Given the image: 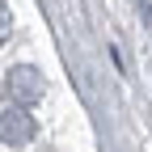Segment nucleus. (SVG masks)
I'll return each instance as SVG.
<instances>
[{"label": "nucleus", "instance_id": "nucleus-1", "mask_svg": "<svg viewBox=\"0 0 152 152\" xmlns=\"http://www.w3.org/2000/svg\"><path fill=\"white\" fill-rule=\"evenodd\" d=\"M42 93H47V80H42V72L30 68V64H17V68L4 76V97H9L17 110H30L34 102H42Z\"/></svg>", "mask_w": 152, "mask_h": 152}, {"label": "nucleus", "instance_id": "nucleus-2", "mask_svg": "<svg viewBox=\"0 0 152 152\" xmlns=\"http://www.w3.org/2000/svg\"><path fill=\"white\" fill-rule=\"evenodd\" d=\"M34 135H38L34 114L17 110V106H9L4 114H0V144L4 148H26V144H34Z\"/></svg>", "mask_w": 152, "mask_h": 152}, {"label": "nucleus", "instance_id": "nucleus-3", "mask_svg": "<svg viewBox=\"0 0 152 152\" xmlns=\"http://www.w3.org/2000/svg\"><path fill=\"white\" fill-rule=\"evenodd\" d=\"M9 30H13V13H9V4L0 0V42L9 38Z\"/></svg>", "mask_w": 152, "mask_h": 152}, {"label": "nucleus", "instance_id": "nucleus-4", "mask_svg": "<svg viewBox=\"0 0 152 152\" xmlns=\"http://www.w3.org/2000/svg\"><path fill=\"white\" fill-rule=\"evenodd\" d=\"M135 4H140V13H144V26L152 30V0H135Z\"/></svg>", "mask_w": 152, "mask_h": 152}]
</instances>
